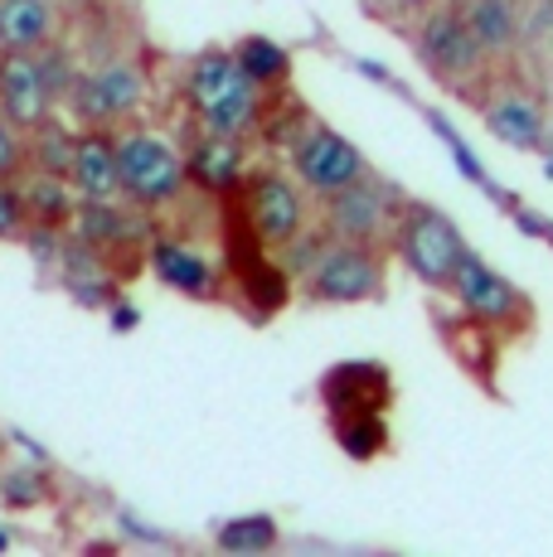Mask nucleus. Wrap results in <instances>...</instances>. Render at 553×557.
<instances>
[{
    "label": "nucleus",
    "mask_w": 553,
    "mask_h": 557,
    "mask_svg": "<svg viewBox=\"0 0 553 557\" xmlns=\"http://www.w3.org/2000/svg\"><path fill=\"white\" fill-rule=\"evenodd\" d=\"M248 219L268 243H292L306 223L302 189L282 175H258L248 185Z\"/></svg>",
    "instance_id": "11"
},
{
    "label": "nucleus",
    "mask_w": 553,
    "mask_h": 557,
    "mask_svg": "<svg viewBox=\"0 0 553 557\" xmlns=\"http://www.w3.org/2000/svg\"><path fill=\"white\" fill-rule=\"evenodd\" d=\"M384 286V267L374 252H365V243H349V248H325L311 267V292L316 301H369Z\"/></svg>",
    "instance_id": "5"
},
{
    "label": "nucleus",
    "mask_w": 553,
    "mask_h": 557,
    "mask_svg": "<svg viewBox=\"0 0 553 557\" xmlns=\"http://www.w3.org/2000/svg\"><path fill=\"white\" fill-rule=\"evenodd\" d=\"M456 15H462V25L471 29V39L481 45L486 53H500L515 45V10H509V0H462L456 5Z\"/></svg>",
    "instance_id": "16"
},
{
    "label": "nucleus",
    "mask_w": 553,
    "mask_h": 557,
    "mask_svg": "<svg viewBox=\"0 0 553 557\" xmlns=\"http://www.w3.org/2000/svg\"><path fill=\"white\" fill-rule=\"evenodd\" d=\"M20 203H25V219L35 213L39 223H63V219H73V195H69V185H63V175H49V170H29L25 175V185L15 189Z\"/></svg>",
    "instance_id": "18"
},
{
    "label": "nucleus",
    "mask_w": 553,
    "mask_h": 557,
    "mask_svg": "<svg viewBox=\"0 0 553 557\" xmlns=\"http://www.w3.org/2000/svg\"><path fill=\"white\" fill-rule=\"evenodd\" d=\"M398 252L408 262V272L428 286H446L456 272V262L466 257V243L456 233V223H446L438 209H408L398 223Z\"/></svg>",
    "instance_id": "3"
},
{
    "label": "nucleus",
    "mask_w": 553,
    "mask_h": 557,
    "mask_svg": "<svg viewBox=\"0 0 553 557\" xmlns=\"http://www.w3.org/2000/svg\"><path fill=\"white\" fill-rule=\"evenodd\" d=\"M446 286H452V296L466 306V315L481 320V325H500V320H515L519 310H525L515 286H509L500 272H491V267H486L481 257H471V252L456 262V272H452V282Z\"/></svg>",
    "instance_id": "7"
},
{
    "label": "nucleus",
    "mask_w": 553,
    "mask_h": 557,
    "mask_svg": "<svg viewBox=\"0 0 553 557\" xmlns=\"http://www.w3.org/2000/svg\"><path fill=\"white\" fill-rule=\"evenodd\" d=\"M69 156H73V136L63 126L39 122L35 126V170H49V175H69Z\"/></svg>",
    "instance_id": "20"
},
{
    "label": "nucleus",
    "mask_w": 553,
    "mask_h": 557,
    "mask_svg": "<svg viewBox=\"0 0 553 557\" xmlns=\"http://www.w3.org/2000/svg\"><path fill=\"white\" fill-rule=\"evenodd\" d=\"M272 543H276L272 519H238V523H229V529H219V548H229V553L272 548Z\"/></svg>",
    "instance_id": "21"
},
{
    "label": "nucleus",
    "mask_w": 553,
    "mask_h": 557,
    "mask_svg": "<svg viewBox=\"0 0 553 557\" xmlns=\"http://www.w3.org/2000/svg\"><path fill=\"white\" fill-rule=\"evenodd\" d=\"M73 107H78V116L88 126L116 122V116L142 107V73L132 63H102L98 73L73 83Z\"/></svg>",
    "instance_id": "8"
},
{
    "label": "nucleus",
    "mask_w": 553,
    "mask_h": 557,
    "mask_svg": "<svg viewBox=\"0 0 553 557\" xmlns=\"http://www.w3.org/2000/svg\"><path fill=\"white\" fill-rule=\"evenodd\" d=\"M20 165H25V141H20V132L0 116V185H10V180L20 175Z\"/></svg>",
    "instance_id": "22"
},
{
    "label": "nucleus",
    "mask_w": 553,
    "mask_h": 557,
    "mask_svg": "<svg viewBox=\"0 0 553 557\" xmlns=\"http://www.w3.org/2000/svg\"><path fill=\"white\" fill-rule=\"evenodd\" d=\"M486 122L505 146H519V151H539L544 146V112L529 98H500L486 107Z\"/></svg>",
    "instance_id": "15"
},
{
    "label": "nucleus",
    "mask_w": 553,
    "mask_h": 557,
    "mask_svg": "<svg viewBox=\"0 0 553 557\" xmlns=\"http://www.w3.org/2000/svg\"><path fill=\"white\" fill-rule=\"evenodd\" d=\"M549 141H553V132H549ZM549 175H553V160H549Z\"/></svg>",
    "instance_id": "26"
},
{
    "label": "nucleus",
    "mask_w": 553,
    "mask_h": 557,
    "mask_svg": "<svg viewBox=\"0 0 553 557\" xmlns=\"http://www.w3.org/2000/svg\"><path fill=\"white\" fill-rule=\"evenodd\" d=\"M25 228V203L10 185H0V238H15Z\"/></svg>",
    "instance_id": "23"
},
{
    "label": "nucleus",
    "mask_w": 553,
    "mask_h": 557,
    "mask_svg": "<svg viewBox=\"0 0 553 557\" xmlns=\"http://www.w3.org/2000/svg\"><path fill=\"white\" fill-rule=\"evenodd\" d=\"M233 59H238V69L248 73V78L258 83V88H262V83H276V78L286 73V53L276 49L272 39H243Z\"/></svg>",
    "instance_id": "19"
},
{
    "label": "nucleus",
    "mask_w": 553,
    "mask_h": 557,
    "mask_svg": "<svg viewBox=\"0 0 553 557\" xmlns=\"http://www.w3.org/2000/svg\"><path fill=\"white\" fill-rule=\"evenodd\" d=\"M418 53L438 78H466V73H476L486 59V49L471 39V29L462 25L456 10L428 15V25H422V35H418Z\"/></svg>",
    "instance_id": "10"
},
{
    "label": "nucleus",
    "mask_w": 553,
    "mask_h": 557,
    "mask_svg": "<svg viewBox=\"0 0 553 557\" xmlns=\"http://www.w3.org/2000/svg\"><path fill=\"white\" fill-rule=\"evenodd\" d=\"M292 165H296V180H302L306 189H316V195H335L349 180L365 175V156L340 132H325V126H311V132L296 141Z\"/></svg>",
    "instance_id": "6"
},
{
    "label": "nucleus",
    "mask_w": 553,
    "mask_h": 557,
    "mask_svg": "<svg viewBox=\"0 0 553 557\" xmlns=\"http://www.w3.org/2000/svg\"><path fill=\"white\" fill-rule=\"evenodd\" d=\"M185 185V160L161 136L132 132L116 141V189H126L136 203H165Z\"/></svg>",
    "instance_id": "2"
},
{
    "label": "nucleus",
    "mask_w": 553,
    "mask_h": 557,
    "mask_svg": "<svg viewBox=\"0 0 553 557\" xmlns=\"http://www.w3.org/2000/svg\"><path fill=\"white\" fill-rule=\"evenodd\" d=\"M185 98L199 122L219 136H243L258 122V83L238 69L233 53H199L185 78Z\"/></svg>",
    "instance_id": "1"
},
{
    "label": "nucleus",
    "mask_w": 553,
    "mask_h": 557,
    "mask_svg": "<svg viewBox=\"0 0 553 557\" xmlns=\"http://www.w3.org/2000/svg\"><path fill=\"white\" fill-rule=\"evenodd\" d=\"M69 180L83 199H112L116 195V141L102 132H83L73 136V156H69Z\"/></svg>",
    "instance_id": "12"
},
{
    "label": "nucleus",
    "mask_w": 553,
    "mask_h": 557,
    "mask_svg": "<svg viewBox=\"0 0 553 557\" xmlns=\"http://www.w3.org/2000/svg\"><path fill=\"white\" fill-rule=\"evenodd\" d=\"M5 499H10V505H35V499H39L35 475H10L5 480Z\"/></svg>",
    "instance_id": "24"
},
{
    "label": "nucleus",
    "mask_w": 553,
    "mask_h": 557,
    "mask_svg": "<svg viewBox=\"0 0 553 557\" xmlns=\"http://www.w3.org/2000/svg\"><path fill=\"white\" fill-rule=\"evenodd\" d=\"M325 199H331L325 219H331V228L345 243H374L379 233L389 228V219H393L389 189L374 185V180H365V175L349 180L345 189H335V195H325Z\"/></svg>",
    "instance_id": "9"
},
{
    "label": "nucleus",
    "mask_w": 553,
    "mask_h": 557,
    "mask_svg": "<svg viewBox=\"0 0 553 557\" xmlns=\"http://www.w3.org/2000/svg\"><path fill=\"white\" fill-rule=\"evenodd\" d=\"M54 83L35 49H5L0 53V116L15 132H35L54 112Z\"/></svg>",
    "instance_id": "4"
},
{
    "label": "nucleus",
    "mask_w": 553,
    "mask_h": 557,
    "mask_svg": "<svg viewBox=\"0 0 553 557\" xmlns=\"http://www.w3.org/2000/svg\"><path fill=\"white\" fill-rule=\"evenodd\" d=\"M151 267L165 286H175V292H185V296H209V282H214L205 257H195L189 248H180V243H156Z\"/></svg>",
    "instance_id": "17"
},
{
    "label": "nucleus",
    "mask_w": 553,
    "mask_h": 557,
    "mask_svg": "<svg viewBox=\"0 0 553 557\" xmlns=\"http://www.w3.org/2000/svg\"><path fill=\"white\" fill-rule=\"evenodd\" d=\"M185 180H195V185L205 189H233L243 180V151H238V136H219L209 132L205 141L189 151L185 160Z\"/></svg>",
    "instance_id": "13"
},
{
    "label": "nucleus",
    "mask_w": 553,
    "mask_h": 557,
    "mask_svg": "<svg viewBox=\"0 0 553 557\" xmlns=\"http://www.w3.org/2000/svg\"><path fill=\"white\" fill-rule=\"evenodd\" d=\"M393 5H428V0H393Z\"/></svg>",
    "instance_id": "25"
},
{
    "label": "nucleus",
    "mask_w": 553,
    "mask_h": 557,
    "mask_svg": "<svg viewBox=\"0 0 553 557\" xmlns=\"http://www.w3.org/2000/svg\"><path fill=\"white\" fill-rule=\"evenodd\" d=\"M54 35V0H0V49H39Z\"/></svg>",
    "instance_id": "14"
}]
</instances>
